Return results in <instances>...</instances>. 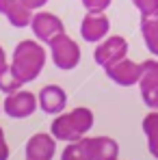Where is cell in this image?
Segmentation results:
<instances>
[{
	"label": "cell",
	"instance_id": "1",
	"mask_svg": "<svg viewBox=\"0 0 158 160\" xmlns=\"http://www.w3.org/2000/svg\"><path fill=\"white\" fill-rule=\"evenodd\" d=\"M46 58H48V52L37 39H22L13 50L11 69L24 84H28L41 76L46 67Z\"/></svg>",
	"mask_w": 158,
	"mask_h": 160
},
{
	"label": "cell",
	"instance_id": "2",
	"mask_svg": "<svg viewBox=\"0 0 158 160\" xmlns=\"http://www.w3.org/2000/svg\"><path fill=\"white\" fill-rule=\"evenodd\" d=\"M93 110L87 106H78V108H72L69 112H61L56 115L50 126V134H52L56 141L61 143H74V141H80L84 138L87 132L93 128Z\"/></svg>",
	"mask_w": 158,
	"mask_h": 160
},
{
	"label": "cell",
	"instance_id": "3",
	"mask_svg": "<svg viewBox=\"0 0 158 160\" xmlns=\"http://www.w3.org/2000/svg\"><path fill=\"white\" fill-rule=\"evenodd\" d=\"M48 46H50V58H52V63L59 69L72 72V69H76L80 65V56H82L80 46H78V41H74L67 32L59 35Z\"/></svg>",
	"mask_w": 158,
	"mask_h": 160
},
{
	"label": "cell",
	"instance_id": "4",
	"mask_svg": "<svg viewBox=\"0 0 158 160\" xmlns=\"http://www.w3.org/2000/svg\"><path fill=\"white\" fill-rule=\"evenodd\" d=\"M30 30H33L37 41L50 43L52 39H56L59 35L65 32V26H63V20L59 15L48 13V11H37L30 20Z\"/></svg>",
	"mask_w": 158,
	"mask_h": 160
},
{
	"label": "cell",
	"instance_id": "5",
	"mask_svg": "<svg viewBox=\"0 0 158 160\" xmlns=\"http://www.w3.org/2000/svg\"><path fill=\"white\" fill-rule=\"evenodd\" d=\"M37 108H39L37 95L30 93V91H24V89H20V91H15V93H9V95L4 98V102H2V110H4L11 119H26V117H30Z\"/></svg>",
	"mask_w": 158,
	"mask_h": 160
},
{
	"label": "cell",
	"instance_id": "6",
	"mask_svg": "<svg viewBox=\"0 0 158 160\" xmlns=\"http://www.w3.org/2000/svg\"><path fill=\"white\" fill-rule=\"evenodd\" d=\"M124 56H128V41L126 37L121 35H113V37H106L98 43L95 52H93V61L100 65V67H108L117 61H121Z\"/></svg>",
	"mask_w": 158,
	"mask_h": 160
},
{
	"label": "cell",
	"instance_id": "7",
	"mask_svg": "<svg viewBox=\"0 0 158 160\" xmlns=\"http://www.w3.org/2000/svg\"><path fill=\"white\" fill-rule=\"evenodd\" d=\"M110 32V20L104 11H87L80 22V37L89 43H100Z\"/></svg>",
	"mask_w": 158,
	"mask_h": 160
},
{
	"label": "cell",
	"instance_id": "8",
	"mask_svg": "<svg viewBox=\"0 0 158 160\" xmlns=\"http://www.w3.org/2000/svg\"><path fill=\"white\" fill-rule=\"evenodd\" d=\"M108 80H113L119 87H134L141 80V63H134L128 56H124L121 61L108 65L104 69Z\"/></svg>",
	"mask_w": 158,
	"mask_h": 160
},
{
	"label": "cell",
	"instance_id": "9",
	"mask_svg": "<svg viewBox=\"0 0 158 160\" xmlns=\"http://www.w3.org/2000/svg\"><path fill=\"white\" fill-rule=\"evenodd\" d=\"M91 160H115L119 158V145L110 136H84L80 138Z\"/></svg>",
	"mask_w": 158,
	"mask_h": 160
},
{
	"label": "cell",
	"instance_id": "10",
	"mask_svg": "<svg viewBox=\"0 0 158 160\" xmlns=\"http://www.w3.org/2000/svg\"><path fill=\"white\" fill-rule=\"evenodd\" d=\"M37 100L46 115H61L67 108V91L59 84H46L43 89H39Z\"/></svg>",
	"mask_w": 158,
	"mask_h": 160
},
{
	"label": "cell",
	"instance_id": "11",
	"mask_svg": "<svg viewBox=\"0 0 158 160\" xmlns=\"http://www.w3.org/2000/svg\"><path fill=\"white\" fill-rule=\"evenodd\" d=\"M24 154L28 160H52L56 154V138L46 132L33 134L26 141Z\"/></svg>",
	"mask_w": 158,
	"mask_h": 160
},
{
	"label": "cell",
	"instance_id": "12",
	"mask_svg": "<svg viewBox=\"0 0 158 160\" xmlns=\"http://www.w3.org/2000/svg\"><path fill=\"white\" fill-rule=\"evenodd\" d=\"M0 13L15 28L30 26L33 20V9H28L24 0H0Z\"/></svg>",
	"mask_w": 158,
	"mask_h": 160
},
{
	"label": "cell",
	"instance_id": "13",
	"mask_svg": "<svg viewBox=\"0 0 158 160\" xmlns=\"http://www.w3.org/2000/svg\"><path fill=\"white\" fill-rule=\"evenodd\" d=\"M141 35L147 52L158 58V11L150 15H141Z\"/></svg>",
	"mask_w": 158,
	"mask_h": 160
},
{
	"label": "cell",
	"instance_id": "14",
	"mask_svg": "<svg viewBox=\"0 0 158 160\" xmlns=\"http://www.w3.org/2000/svg\"><path fill=\"white\" fill-rule=\"evenodd\" d=\"M143 134L147 138V152L158 160V110H152L143 117Z\"/></svg>",
	"mask_w": 158,
	"mask_h": 160
},
{
	"label": "cell",
	"instance_id": "15",
	"mask_svg": "<svg viewBox=\"0 0 158 160\" xmlns=\"http://www.w3.org/2000/svg\"><path fill=\"white\" fill-rule=\"evenodd\" d=\"M24 87V82L18 78L15 74H13V69H11V65H4V67H0V91L4 93V95H9V93H15V91H20Z\"/></svg>",
	"mask_w": 158,
	"mask_h": 160
},
{
	"label": "cell",
	"instance_id": "16",
	"mask_svg": "<svg viewBox=\"0 0 158 160\" xmlns=\"http://www.w3.org/2000/svg\"><path fill=\"white\" fill-rule=\"evenodd\" d=\"M158 84V58H147L141 63V80H139V89L141 87H150Z\"/></svg>",
	"mask_w": 158,
	"mask_h": 160
},
{
	"label": "cell",
	"instance_id": "17",
	"mask_svg": "<svg viewBox=\"0 0 158 160\" xmlns=\"http://www.w3.org/2000/svg\"><path fill=\"white\" fill-rule=\"evenodd\" d=\"M61 160H91L82 141H74V143H67V147L61 152Z\"/></svg>",
	"mask_w": 158,
	"mask_h": 160
},
{
	"label": "cell",
	"instance_id": "18",
	"mask_svg": "<svg viewBox=\"0 0 158 160\" xmlns=\"http://www.w3.org/2000/svg\"><path fill=\"white\" fill-rule=\"evenodd\" d=\"M141 100L143 104L152 110H158V84H150V87H141Z\"/></svg>",
	"mask_w": 158,
	"mask_h": 160
},
{
	"label": "cell",
	"instance_id": "19",
	"mask_svg": "<svg viewBox=\"0 0 158 160\" xmlns=\"http://www.w3.org/2000/svg\"><path fill=\"white\" fill-rule=\"evenodd\" d=\"M132 4L136 7V11L141 15H150L158 11V0H132Z\"/></svg>",
	"mask_w": 158,
	"mask_h": 160
},
{
	"label": "cell",
	"instance_id": "20",
	"mask_svg": "<svg viewBox=\"0 0 158 160\" xmlns=\"http://www.w3.org/2000/svg\"><path fill=\"white\" fill-rule=\"evenodd\" d=\"M87 11H106L113 0H80Z\"/></svg>",
	"mask_w": 158,
	"mask_h": 160
},
{
	"label": "cell",
	"instance_id": "21",
	"mask_svg": "<svg viewBox=\"0 0 158 160\" xmlns=\"http://www.w3.org/2000/svg\"><path fill=\"white\" fill-rule=\"evenodd\" d=\"M9 156H11V149H9L4 130H2V126H0V160H9Z\"/></svg>",
	"mask_w": 158,
	"mask_h": 160
},
{
	"label": "cell",
	"instance_id": "22",
	"mask_svg": "<svg viewBox=\"0 0 158 160\" xmlns=\"http://www.w3.org/2000/svg\"><path fill=\"white\" fill-rule=\"evenodd\" d=\"M24 2H26L28 9H33V11H39V9H43L48 4V0H24Z\"/></svg>",
	"mask_w": 158,
	"mask_h": 160
},
{
	"label": "cell",
	"instance_id": "23",
	"mask_svg": "<svg viewBox=\"0 0 158 160\" xmlns=\"http://www.w3.org/2000/svg\"><path fill=\"white\" fill-rule=\"evenodd\" d=\"M7 65V52H4V48L0 46V67H4Z\"/></svg>",
	"mask_w": 158,
	"mask_h": 160
},
{
	"label": "cell",
	"instance_id": "24",
	"mask_svg": "<svg viewBox=\"0 0 158 160\" xmlns=\"http://www.w3.org/2000/svg\"><path fill=\"white\" fill-rule=\"evenodd\" d=\"M0 112H2V104H0Z\"/></svg>",
	"mask_w": 158,
	"mask_h": 160
},
{
	"label": "cell",
	"instance_id": "25",
	"mask_svg": "<svg viewBox=\"0 0 158 160\" xmlns=\"http://www.w3.org/2000/svg\"><path fill=\"white\" fill-rule=\"evenodd\" d=\"M115 160H119V158H115Z\"/></svg>",
	"mask_w": 158,
	"mask_h": 160
},
{
	"label": "cell",
	"instance_id": "26",
	"mask_svg": "<svg viewBox=\"0 0 158 160\" xmlns=\"http://www.w3.org/2000/svg\"><path fill=\"white\" fill-rule=\"evenodd\" d=\"M26 160H28V158H26Z\"/></svg>",
	"mask_w": 158,
	"mask_h": 160
}]
</instances>
